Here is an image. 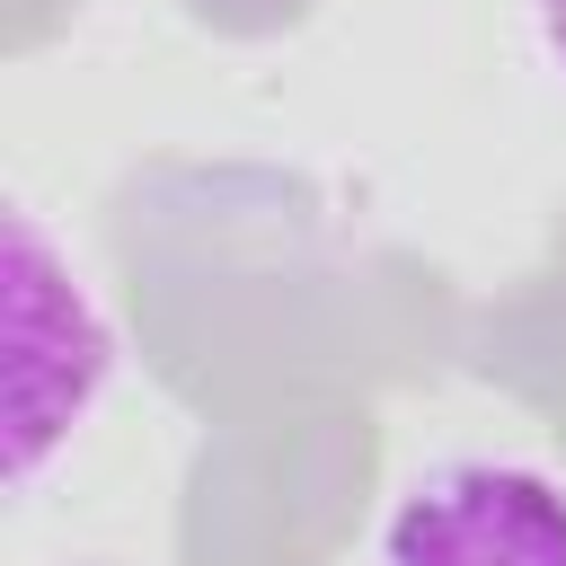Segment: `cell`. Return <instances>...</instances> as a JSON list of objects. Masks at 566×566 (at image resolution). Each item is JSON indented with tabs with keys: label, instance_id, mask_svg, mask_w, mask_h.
<instances>
[{
	"label": "cell",
	"instance_id": "6da1fadb",
	"mask_svg": "<svg viewBox=\"0 0 566 566\" xmlns=\"http://www.w3.org/2000/svg\"><path fill=\"white\" fill-rule=\"evenodd\" d=\"M106 380H115V327L97 318L88 283L44 239V221L18 203L9 212V486L18 495L88 424Z\"/></svg>",
	"mask_w": 566,
	"mask_h": 566
},
{
	"label": "cell",
	"instance_id": "7a4b0ae2",
	"mask_svg": "<svg viewBox=\"0 0 566 566\" xmlns=\"http://www.w3.org/2000/svg\"><path fill=\"white\" fill-rule=\"evenodd\" d=\"M371 566H566V486L531 460H433L389 495Z\"/></svg>",
	"mask_w": 566,
	"mask_h": 566
},
{
	"label": "cell",
	"instance_id": "3957f363",
	"mask_svg": "<svg viewBox=\"0 0 566 566\" xmlns=\"http://www.w3.org/2000/svg\"><path fill=\"white\" fill-rule=\"evenodd\" d=\"M531 35H539V62H548L557 88H566V0H531Z\"/></svg>",
	"mask_w": 566,
	"mask_h": 566
}]
</instances>
